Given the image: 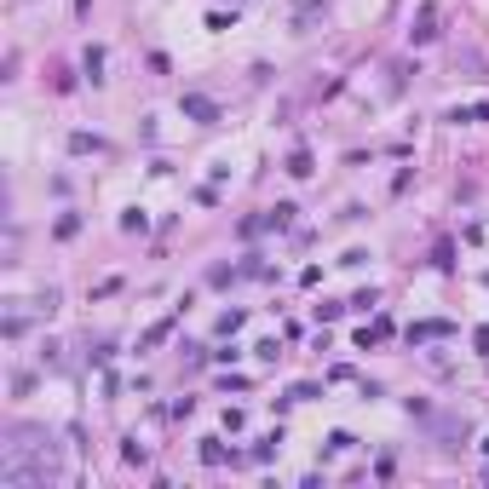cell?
I'll list each match as a JSON object with an SVG mask.
<instances>
[{
  "instance_id": "cell-1",
  "label": "cell",
  "mask_w": 489,
  "mask_h": 489,
  "mask_svg": "<svg viewBox=\"0 0 489 489\" xmlns=\"http://www.w3.org/2000/svg\"><path fill=\"white\" fill-rule=\"evenodd\" d=\"M185 116H196V121H219V110H214V98H185Z\"/></svg>"
},
{
  "instance_id": "cell-2",
  "label": "cell",
  "mask_w": 489,
  "mask_h": 489,
  "mask_svg": "<svg viewBox=\"0 0 489 489\" xmlns=\"http://www.w3.org/2000/svg\"><path fill=\"white\" fill-rule=\"evenodd\" d=\"M265 225H276V231H288V225H293V202H276L271 214H265Z\"/></svg>"
},
{
  "instance_id": "cell-3",
  "label": "cell",
  "mask_w": 489,
  "mask_h": 489,
  "mask_svg": "<svg viewBox=\"0 0 489 489\" xmlns=\"http://www.w3.org/2000/svg\"><path fill=\"white\" fill-rule=\"evenodd\" d=\"M288 173H293V178H311V150H293V156H288Z\"/></svg>"
},
{
  "instance_id": "cell-4",
  "label": "cell",
  "mask_w": 489,
  "mask_h": 489,
  "mask_svg": "<svg viewBox=\"0 0 489 489\" xmlns=\"http://www.w3.org/2000/svg\"><path fill=\"white\" fill-rule=\"evenodd\" d=\"M432 35H437V12L420 6V29H415V41H432Z\"/></svg>"
},
{
  "instance_id": "cell-5",
  "label": "cell",
  "mask_w": 489,
  "mask_h": 489,
  "mask_svg": "<svg viewBox=\"0 0 489 489\" xmlns=\"http://www.w3.org/2000/svg\"><path fill=\"white\" fill-rule=\"evenodd\" d=\"M70 150H75V156H87V150H104V144L87 138V133H75V138H70Z\"/></svg>"
},
{
  "instance_id": "cell-6",
  "label": "cell",
  "mask_w": 489,
  "mask_h": 489,
  "mask_svg": "<svg viewBox=\"0 0 489 489\" xmlns=\"http://www.w3.org/2000/svg\"><path fill=\"white\" fill-rule=\"evenodd\" d=\"M202 461H207V466H225V449L214 444V437H207V444H202Z\"/></svg>"
}]
</instances>
